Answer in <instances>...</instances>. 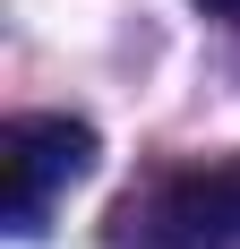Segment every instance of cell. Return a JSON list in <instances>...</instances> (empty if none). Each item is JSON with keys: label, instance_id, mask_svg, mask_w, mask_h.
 Here are the masks:
<instances>
[{"label": "cell", "instance_id": "cell-1", "mask_svg": "<svg viewBox=\"0 0 240 249\" xmlns=\"http://www.w3.org/2000/svg\"><path fill=\"white\" fill-rule=\"evenodd\" d=\"M120 249H240V155L223 163H180L129 189L112 215Z\"/></svg>", "mask_w": 240, "mask_h": 249}, {"label": "cell", "instance_id": "cell-2", "mask_svg": "<svg viewBox=\"0 0 240 249\" xmlns=\"http://www.w3.org/2000/svg\"><path fill=\"white\" fill-rule=\"evenodd\" d=\"M95 172V129L69 112H17L0 129V224L9 232H43L51 198L77 189Z\"/></svg>", "mask_w": 240, "mask_h": 249}, {"label": "cell", "instance_id": "cell-3", "mask_svg": "<svg viewBox=\"0 0 240 249\" xmlns=\"http://www.w3.org/2000/svg\"><path fill=\"white\" fill-rule=\"evenodd\" d=\"M197 9H206V18H240V0H197Z\"/></svg>", "mask_w": 240, "mask_h": 249}]
</instances>
